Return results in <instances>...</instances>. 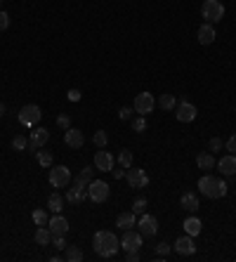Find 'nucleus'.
<instances>
[{
	"instance_id": "obj_15",
	"label": "nucleus",
	"mask_w": 236,
	"mask_h": 262,
	"mask_svg": "<svg viewBox=\"0 0 236 262\" xmlns=\"http://www.w3.org/2000/svg\"><path fill=\"white\" fill-rule=\"evenodd\" d=\"M175 253H180V255H194L196 253V244H194V236H180L177 241H175Z\"/></svg>"
},
{
	"instance_id": "obj_31",
	"label": "nucleus",
	"mask_w": 236,
	"mask_h": 262,
	"mask_svg": "<svg viewBox=\"0 0 236 262\" xmlns=\"http://www.w3.org/2000/svg\"><path fill=\"white\" fill-rule=\"evenodd\" d=\"M92 142H94L99 149H104V147H107V142H109V137H107V132H104V130H97V132L92 135Z\"/></svg>"
},
{
	"instance_id": "obj_7",
	"label": "nucleus",
	"mask_w": 236,
	"mask_h": 262,
	"mask_svg": "<svg viewBox=\"0 0 236 262\" xmlns=\"http://www.w3.org/2000/svg\"><path fill=\"white\" fill-rule=\"evenodd\" d=\"M40 118H43V114H40V106H36V104H26L21 111H19V123L26 125V128L36 125Z\"/></svg>"
},
{
	"instance_id": "obj_1",
	"label": "nucleus",
	"mask_w": 236,
	"mask_h": 262,
	"mask_svg": "<svg viewBox=\"0 0 236 262\" xmlns=\"http://www.w3.org/2000/svg\"><path fill=\"white\" fill-rule=\"evenodd\" d=\"M92 248L99 258H113L121 248V241L113 231H97L94 239H92Z\"/></svg>"
},
{
	"instance_id": "obj_22",
	"label": "nucleus",
	"mask_w": 236,
	"mask_h": 262,
	"mask_svg": "<svg viewBox=\"0 0 236 262\" xmlns=\"http://www.w3.org/2000/svg\"><path fill=\"white\" fill-rule=\"evenodd\" d=\"M196 165H199L201 170H213L215 165H218V161L213 154H199L196 156Z\"/></svg>"
},
{
	"instance_id": "obj_35",
	"label": "nucleus",
	"mask_w": 236,
	"mask_h": 262,
	"mask_svg": "<svg viewBox=\"0 0 236 262\" xmlns=\"http://www.w3.org/2000/svg\"><path fill=\"white\" fill-rule=\"evenodd\" d=\"M144 210H146V198H144V196H140V198H135V203H132V213H135V215H137V213L142 215Z\"/></svg>"
},
{
	"instance_id": "obj_17",
	"label": "nucleus",
	"mask_w": 236,
	"mask_h": 262,
	"mask_svg": "<svg viewBox=\"0 0 236 262\" xmlns=\"http://www.w3.org/2000/svg\"><path fill=\"white\" fill-rule=\"evenodd\" d=\"M218 170L222 175H236V154H227V156H222L218 161Z\"/></svg>"
},
{
	"instance_id": "obj_8",
	"label": "nucleus",
	"mask_w": 236,
	"mask_h": 262,
	"mask_svg": "<svg viewBox=\"0 0 236 262\" xmlns=\"http://www.w3.org/2000/svg\"><path fill=\"white\" fill-rule=\"evenodd\" d=\"M127 184H130V189H144L146 184H149V177H146L144 170H140V168H127Z\"/></svg>"
},
{
	"instance_id": "obj_33",
	"label": "nucleus",
	"mask_w": 236,
	"mask_h": 262,
	"mask_svg": "<svg viewBox=\"0 0 236 262\" xmlns=\"http://www.w3.org/2000/svg\"><path fill=\"white\" fill-rule=\"evenodd\" d=\"M12 147H15L17 151H26V147H29V140H26L24 135H17V137L12 140Z\"/></svg>"
},
{
	"instance_id": "obj_21",
	"label": "nucleus",
	"mask_w": 236,
	"mask_h": 262,
	"mask_svg": "<svg viewBox=\"0 0 236 262\" xmlns=\"http://www.w3.org/2000/svg\"><path fill=\"white\" fill-rule=\"evenodd\" d=\"M135 222H137V220H135V213H132V210L121 213V215L116 217V227L123 229V231H126V229H132V227H135Z\"/></svg>"
},
{
	"instance_id": "obj_4",
	"label": "nucleus",
	"mask_w": 236,
	"mask_h": 262,
	"mask_svg": "<svg viewBox=\"0 0 236 262\" xmlns=\"http://www.w3.org/2000/svg\"><path fill=\"white\" fill-rule=\"evenodd\" d=\"M88 198L94 203H104L109 198V184L102 182V180H92L88 184Z\"/></svg>"
},
{
	"instance_id": "obj_46",
	"label": "nucleus",
	"mask_w": 236,
	"mask_h": 262,
	"mask_svg": "<svg viewBox=\"0 0 236 262\" xmlns=\"http://www.w3.org/2000/svg\"><path fill=\"white\" fill-rule=\"evenodd\" d=\"M2 114H5V104L0 102V116H2Z\"/></svg>"
},
{
	"instance_id": "obj_27",
	"label": "nucleus",
	"mask_w": 236,
	"mask_h": 262,
	"mask_svg": "<svg viewBox=\"0 0 236 262\" xmlns=\"http://www.w3.org/2000/svg\"><path fill=\"white\" fill-rule=\"evenodd\" d=\"M47 208L52 210V213H62V208H64V198H62L59 194H50V198H47Z\"/></svg>"
},
{
	"instance_id": "obj_23",
	"label": "nucleus",
	"mask_w": 236,
	"mask_h": 262,
	"mask_svg": "<svg viewBox=\"0 0 236 262\" xmlns=\"http://www.w3.org/2000/svg\"><path fill=\"white\" fill-rule=\"evenodd\" d=\"M201 227H203V225H201L199 217H187V220H184V231H187L189 236H199Z\"/></svg>"
},
{
	"instance_id": "obj_16",
	"label": "nucleus",
	"mask_w": 236,
	"mask_h": 262,
	"mask_svg": "<svg viewBox=\"0 0 236 262\" xmlns=\"http://www.w3.org/2000/svg\"><path fill=\"white\" fill-rule=\"evenodd\" d=\"M64 142H66V147H71V149H80V147L85 144V135H83L80 130H76V128H69L66 135H64Z\"/></svg>"
},
{
	"instance_id": "obj_36",
	"label": "nucleus",
	"mask_w": 236,
	"mask_h": 262,
	"mask_svg": "<svg viewBox=\"0 0 236 262\" xmlns=\"http://www.w3.org/2000/svg\"><path fill=\"white\" fill-rule=\"evenodd\" d=\"M156 253H158V260H165V255L170 253V244H165V241H161V244L156 246Z\"/></svg>"
},
{
	"instance_id": "obj_42",
	"label": "nucleus",
	"mask_w": 236,
	"mask_h": 262,
	"mask_svg": "<svg viewBox=\"0 0 236 262\" xmlns=\"http://www.w3.org/2000/svg\"><path fill=\"white\" fill-rule=\"evenodd\" d=\"M224 147H227V151H232V154H236V135H232V137L227 140V144H224Z\"/></svg>"
},
{
	"instance_id": "obj_37",
	"label": "nucleus",
	"mask_w": 236,
	"mask_h": 262,
	"mask_svg": "<svg viewBox=\"0 0 236 262\" xmlns=\"http://www.w3.org/2000/svg\"><path fill=\"white\" fill-rule=\"evenodd\" d=\"M132 114H135V109H130V106H123V109L118 111L121 121H130V118H132Z\"/></svg>"
},
{
	"instance_id": "obj_24",
	"label": "nucleus",
	"mask_w": 236,
	"mask_h": 262,
	"mask_svg": "<svg viewBox=\"0 0 236 262\" xmlns=\"http://www.w3.org/2000/svg\"><path fill=\"white\" fill-rule=\"evenodd\" d=\"M36 244L43 246V248L52 244V231H50V227H38V231H36Z\"/></svg>"
},
{
	"instance_id": "obj_20",
	"label": "nucleus",
	"mask_w": 236,
	"mask_h": 262,
	"mask_svg": "<svg viewBox=\"0 0 236 262\" xmlns=\"http://www.w3.org/2000/svg\"><path fill=\"white\" fill-rule=\"evenodd\" d=\"M215 40V29H213V24H203V26H199V43L201 45H210Z\"/></svg>"
},
{
	"instance_id": "obj_14",
	"label": "nucleus",
	"mask_w": 236,
	"mask_h": 262,
	"mask_svg": "<svg viewBox=\"0 0 236 262\" xmlns=\"http://www.w3.org/2000/svg\"><path fill=\"white\" fill-rule=\"evenodd\" d=\"M94 170H99V173H111L113 170V156H111L109 151H97L94 154Z\"/></svg>"
},
{
	"instance_id": "obj_12",
	"label": "nucleus",
	"mask_w": 236,
	"mask_h": 262,
	"mask_svg": "<svg viewBox=\"0 0 236 262\" xmlns=\"http://www.w3.org/2000/svg\"><path fill=\"white\" fill-rule=\"evenodd\" d=\"M196 106L191 104V102H187V99H182L180 104H177V109H175V118L180 123H191L194 118H196Z\"/></svg>"
},
{
	"instance_id": "obj_43",
	"label": "nucleus",
	"mask_w": 236,
	"mask_h": 262,
	"mask_svg": "<svg viewBox=\"0 0 236 262\" xmlns=\"http://www.w3.org/2000/svg\"><path fill=\"white\" fill-rule=\"evenodd\" d=\"M126 260L127 262H137L140 260V250H130V253L126 255Z\"/></svg>"
},
{
	"instance_id": "obj_10",
	"label": "nucleus",
	"mask_w": 236,
	"mask_h": 262,
	"mask_svg": "<svg viewBox=\"0 0 236 262\" xmlns=\"http://www.w3.org/2000/svg\"><path fill=\"white\" fill-rule=\"evenodd\" d=\"M142 239H144V236H142L140 231H135V229H126V231H123V239H121V248L127 250V253H130V250H140Z\"/></svg>"
},
{
	"instance_id": "obj_19",
	"label": "nucleus",
	"mask_w": 236,
	"mask_h": 262,
	"mask_svg": "<svg viewBox=\"0 0 236 262\" xmlns=\"http://www.w3.org/2000/svg\"><path fill=\"white\" fill-rule=\"evenodd\" d=\"M180 206L184 210H189V213H196V210L201 208L199 206V196L194 192H187V194H182V198H180Z\"/></svg>"
},
{
	"instance_id": "obj_3",
	"label": "nucleus",
	"mask_w": 236,
	"mask_h": 262,
	"mask_svg": "<svg viewBox=\"0 0 236 262\" xmlns=\"http://www.w3.org/2000/svg\"><path fill=\"white\" fill-rule=\"evenodd\" d=\"M201 17L205 19L208 24H218L220 19L224 17V5L220 0H205L201 5Z\"/></svg>"
},
{
	"instance_id": "obj_32",
	"label": "nucleus",
	"mask_w": 236,
	"mask_h": 262,
	"mask_svg": "<svg viewBox=\"0 0 236 262\" xmlns=\"http://www.w3.org/2000/svg\"><path fill=\"white\" fill-rule=\"evenodd\" d=\"M118 163H121L123 168H130V165H132V151H130V149H123V151L118 154Z\"/></svg>"
},
{
	"instance_id": "obj_29",
	"label": "nucleus",
	"mask_w": 236,
	"mask_h": 262,
	"mask_svg": "<svg viewBox=\"0 0 236 262\" xmlns=\"http://www.w3.org/2000/svg\"><path fill=\"white\" fill-rule=\"evenodd\" d=\"M36 158H38V163H40L43 168H50V165H52V154H50V151H40V149H38Z\"/></svg>"
},
{
	"instance_id": "obj_6",
	"label": "nucleus",
	"mask_w": 236,
	"mask_h": 262,
	"mask_svg": "<svg viewBox=\"0 0 236 262\" xmlns=\"http://www.w3.org/2000/svg\"><path fill=\"white\" fill-rule=\"evenodd\" d=\"M154 106H156V99H154V95L151 92H140L137 97H135V114H140V116H146V114H151L154 111Z\"/></svg>"
},
{
	"instance_id": "obj_30",
	"label": "nucleus",
	"mask_w": 236,
	"mask_h": 262,
	"mask_svg": "<svg viewBox=\"0 0 236 262\" xmlns=\"http://www.w3.org/2000/svg\"><path fill=\"white\" fill-rule=\"evenodd\" d=\"M33 222H36L38 227H45V225L50 222V220H47V213H45L43 208H36L33 210Z\"/></svg>"
},
{
	"instance_id": "obj_45",
	"label": "nucleus",
	"mask_w": 236,
	"mask_h": 262,
	"mask_svg": "<svg viewBox=\"0 0 236 262\" xmlns=\"http://www.w3.org/2000/svg\"><path fill=\"white\" fill-rule=\"evenodd\" d=\"M111 175H113L116 180H121V177H123V175H126V173H123V170H111Z\"/></svg>"
},
{
	"instance_id": "obj_40",
	"label": "nucleus",
	"mask_w": 236,
	"mask_h": 262,
	"mask_svg": "<svg viewBox=\"0 0 236 262\" xmlns=\"http://www.w3.org/2000/svg\"><path fill=\"white\" fill-rule=\"evenodd\" d=\"M10 26V15L7 12H0V31H5Z\"/></svg>"
},
{
	"instance_id": "obj_38",
	"label": "nucleus",
	"mask_w": 236,
	"mask_h": 262,
	"mask_svg": "<svg viewBox=\"0 0 236 262\" xmlns=\"http://www.w3.org/2000/svg\"><path fill=\"white\" fill-rule=\"evenodd\" d=\"M57 125H59V128H66V130H69V128H71V118H69L66 114H62V116H57Z\"/></svg>"
},
{
	"instance_id": "obj_13",
	"label": "nucleus",
	"mask_w": 236,
	"mask_h": 262,
	"mask_svg": "<svg viewBox=\"0 0 236 262\" xmlns=\"http://www.w3.org/2000/svg\"><path fill=\"white\" fill-rule=\"evenodd\" d=\"M47 227L52 231V236H66V231H69V220H66L62 213H55V217L47 222Z\"/></svg>"
},
{
	"instance_id": "obj_39",
	"label": "nucleus",
	"mask_w": 236,
	"mask_h": 262,
	"mask_svg": "<svg viewBox=\"0 0 236 262\" xmlns=\"http://www.w3.org/2000/svg\"><path fill=\"white\" fill-rule=\"evenodd\" d=\"M52 246L59 248V250H66V239L64 236H52Z\"/></svg>"
},
{
	"instance_id": "obj_2",
	"label": "nucleus",
	"mask_w": 236,
	"mask_h": 262,
	"mask_svg": "<svg viewBox=\"0 0 236 262\" xmlns=\"http://www.w3.org/2000/svg\"><path fill=\"white\" fill-rule=\"evenodd\" d=\"M199 192L208 198H222L227 194V182L213 175H203L199 180Z\"/></svg>"
},
{
	"instance_id": "obj_44",
	"label": "nucleus",
	"mask_w": 236,
	"mask_h": 262,
	"mask_svg": "<svg viewBox=\"0 0 236 262\" xmlns=\"http://www.w3.org/2000/svg\"><path fill=\"white\" fill-rule=\"evenodd\" d=\"M69 99L71 102H78L80 99V90H69Z\"/></svg>"
},
{
	"instance_id": "obj_26",
	"label": "nucleus",
	"mask_w": 236,
	"mask_h": 262,
	"mask_svg": "<svg viewBox=\"0 0 236 262\" xmlns=\"http://www.w3.org/2000/svg\"><path fill=\"white\" fill-rule=\"evenodd\" d=\"M64 260H69V262H80V260H83V250H80L78 246H66Z\"/></svg>"
},
{
	"instance_id": "obj_11",
	"label": "nucleus",
	"mask_w": 236,
	"mask_h": 262,
	"mask_svg": "<svg viewBox=\"0 0 236 262\" xmlns=\"http://www.w3.org/2000/svg\"><path fill=\"white\" fill-rule=\"evenodd\" d=\"M137 231H140L142 236H156V231H158L156 217L149 215V213H142V217H140V222H137Z\"/></svg>"
},
{
	"instance_id": "obj_41",
	"label": "nucleus",
	"mask_w": 236,
	"mask_h": 262,
	"mask_svg": "<svg viewBox=\"0 0 236 262\" xmlns=\"http://www.w3.org/2000/svg\"><path fill=\"white\" fill-rule=\"evenodd\" d=\"M208 147H210V151L215 154V151H220V149H222V140H220V137H213V140H210V144H208Z\"/></svg>"
},
{
	"instance_id": "obj_28",
	"label": "nucleus",
	"mask_w": 236,
	"mask_h": 262,
	"mask_svg": "<svg viewBox=\"0 0 236 262\" xmlns=\"http://www.w3.org/2000/svg\"><path fill=\"white\" fill-rule=\"evenodd\" d=\"M92 180H94V168H90V165H88V168H83L80 175L76 177V182H80V184H90Z\"/></svg>"
},
{
	"instance_id": "obj_47",
	"label": "nucleus",
	"mask_w": 236,
	"mask_h": 262,
	"mask_svg": "<svg viewBox=\"0 0 236 262\" xmlns=\"http://www.w3.org/2000/svg\"><path fill=\"white\" fill-rule=\"evenodd\" d=\"M0 2H2V0H0Z\"/></svg>"
},
{
	"instance_id": "obj_34",
	"label": "nucleus",
	"mask_w": 236,
	"mask_h": 262,
	"mask_svg": "<svg viewBox=\"0 0 236 262\" xmlns=\"http://www.w3.org/2000/svg\"><path fill=\"white\" fill-rule=\"evenodd\" d=\"M132 130H135V132H144V130H146V118H144V116L132 118Z\"/></svg>"
},
{
	"instance_id": "obj_18",
	"label": "nucleus",
	"mask_w": 236,
	"mask_h": 262,
	"mask_svg": "<svg viewBox=\"0 0 236 262\" xmlns=\"http://www.w3.org/2000/svg\"><path fill=\"white\" fill-rule=\"evenodd\" d=\"M83 198H88V184L76 182L73 189L66 192V201H69V203H78V201H83Z\"/></svg>"
},
{
	"instance_id": "obj_9",
	"label": "nucleus",
	"mask_w": 236,
	"mask_h": 262,
	"mask_svg": "<svg viewBox=\"0 0 236 262\" xmlns=\"http://www.w3.org/2000/svg\"><path fill=\"white\" fill-rule=\"evenodd\" d=\"M47 140H50V130H45V128H36V130L31 132V137H29V147H26V151H33V154H36L38 149L45 147V142Z\"/></svg>"
},
{
	"instance_id": "obj_25",
	"label": "nucleus",
	"mask_w": 236,
	"mask_h": 262,
	"mask_svg": "<svg viewBox=\"0 0 236 262\" xmlns=\"http://www.w3.org/2000/svg\"><path fill=\"white\" fill-rule=\"evenodd\" d=\"M175 104H177V99H175V95H170V92H165V95L158 97V106H161L163 111H173Z\"/></svg>"
},
{
	"instance_id": "obj_5",
	"label": "nucleus",
	"mask_w": 236,
	"mask_h": 262,
	"mask_svg": "<svg viewBox=\"0 0 236 262\" xmlns=\"http://www.w3.org/2000/svg\"><path fill=\"white\" fill-rule=\"evenodd\" d=\"M69 182H71V170H69L66 165H55V168L50 170V184H52L55 189H64Z\"/></svg>"
}]
</instances>
